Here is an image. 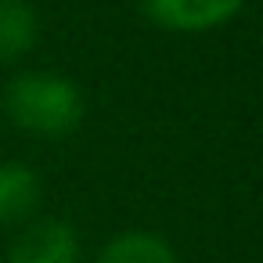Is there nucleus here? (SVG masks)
I'll list each match as a JSON object with an SVG mask.
<instances>
[{
	"instance_id": "1",
	"label": "nucleus",
	"mask_w": 263,
	"mask_h": 263,
	"mask_svg": "<svg viewBox=\"0 0 263 263\" xmlns=\"http://www.w3.org/2000/svg\"><path fill=\"white\" fill-rule=\"evenodd\" d=\"M4 112L8 119L36 137H65L83 119V94L62 72H18L4 87Z\"/></svg>"
},
{
	"instance_id": "2",
	"label": "nucleus",
	"mask_w": 263,
	"mask_h": 263,
	"mask_svg": "<svg viewBox=\"0 0 263 263\" xmlns=\"http://www.w3.org/2000/svg\"><path fill=\"white\" fill-rule=\"evenodd\" d=\"M144 15L170 33H209L227 26L245 0H141Z\"/></svg>"
},
{
	"instance_id": "3",
	"label": "nucleus",
	"mask_w": 263,
	"mask_h": 263,
	"mask_svg": "<svg viewBox=\"0 0 263 263\" xmlns=\"http://www.w3.org/2000/svg\"><path fill=\"white\" fill-rule=\"evenodd\" d=\"M80 238L65 220H36L29 223L8 252V263H76Z\"/></svg>"
},
{
	"instance_id": "4",
	"label": "nucleus",
	"mask_w": 263,
	"mask_h": 263,
	"mask_svg": "<svg viewBox=\"0 0 263 263\" xmlns=\"http://www.w3.org/2000/svg\"><path fill=\"white\" fill-rule=\"evenodd\" d=\"M40 205V177L26 162H0V227L22 223Z\"/></svg>"
},
{
	"instance_id": "5",
	"label": "nucleus",
	"mask_w": 263,
	"mask_h": 263,
	"mask_svg": "<svg viewBox=\"0 0 263 263\" xmlns=\"http://www.w3.org/2000/svg\"><path fill=\"white\" fill-rule=\"evenodd\" d=\"M40 18L29 0H0V62H18L33 51Z\"/></svg>"
},
{
	"instance_id": "6",
	"label": "nucleus",
	"mask_w": 263,
	"mask_h": 263,
	"mask_svg": "<svg viewBox=\"0 0 263 263\" xmlns=\"http://www.w3.org/2000/svg\"><path fill=\"white\" fill-rule=\"evenodd\" d=\"M94 263H177V252L155 231H123L105 241Z\"/></svg>"
}]
</instances>
